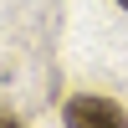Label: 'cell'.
<instances>
[{
	"mask_svg": "<svg viewBox=\"0 0 128 128\" xmlns=\"http://www.w3.org/2000/svg\"><path fill=\"white\" fill-rule=\"evenodd\" d=\"M118 5H123V10H128V0H118Z\"/></svg>",
	"mask_w": 128,
	"mask_h": 128,
	"instance_id": "7a4b0ae2",
	"label": "cell"
},
{
	"mask_svg": "<svg viewBox=\"0 0 128 128\" xmlns=\"http://www.w3.org/2000/svg\"><path fill=\"white\" fill-rule=\"evenodd\" d=\"M62 118H67L72 128H123L128 113H123L113 98H72Z\"/></svg>",
	"mask_w": 128,
	"mask_h": 128,
	"instance_id": "6da1fadb",
	"label": "cell"
}]
</instances>
